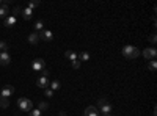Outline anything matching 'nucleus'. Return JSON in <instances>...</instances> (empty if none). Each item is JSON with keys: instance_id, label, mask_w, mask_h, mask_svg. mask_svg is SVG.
Segmentation results:
<instances>
[{"instance_id": "obj_28", "label": "nucleus", "mask_w": 157, "mask_h": 116, "mask_svg": "<svg viewBox=\"0 0 157 116\" xmlns=\"http://www.w3.org/2000/svg\"><path fill=\"white\" fill-rule=\"evenodd\" d=\"M72 68H74V69H78V68H80V61H78V60L72 61Z\"/></svg>"}, {"instance_id": "obj_26", "label": "nucleus", "mask_w": 157, "mask_h": 116, "mask_svg": "<svg viewBox=\"0 0 157 116\" xmlns=\"http://www.w3.org/2000/svg\"><path fill=\"white\" fill-rule=\"evenodd\" d=\"M19 14H21V6H16V8H14V11H13V16L17 17Z\"/></svg>"}, {"instance_id": "obj_31", "label": "nucleus", "mask_w": 157, "mask_h": 116, "mask_svg": "<svg viewBox=\"0 0 157 116\" xmlns=\"http://www.w3.org/2000/svg\"><path fill=\"white\" fill-rule=\"evenodd\" d=\"M102 116H112V114H102Z\"/></svg>"}, {"instance_id": "obj_27", "label": "nucleus", "mask_w": 157, "mask_h": 116, "mask_svg": "<svg viewBox=\"0 0 157 116\" xmlns=\"http://www.w3.org/2000/svg\"><path fill=\"white\" fill-rule=\"evenodd\" d=\"M149 41H151L152 44H155V43H157V36H155V33H152V35L149 36Z\"/></svg>"}, {"instance_id": "obj_7", "label": "nucleus", "mask_w": 157, "mask_h": 116, "mask_svg": "<svg viewBox=\"0 0 157 116\" xmlns=\"http://www.w3.org/2000/svg\"><path fill=\"white\" fill-rule=\"evenodd\" d=\"M38 35H39V39H43V41H46V43H49V41L54 39V33H52L50 30H43V32H39Z\"/></svg>"}, {"instance_id": "obj_20", "label": "nucleus", "mask_w": 157, "mask_h": 116, "mask_svg": "<svg viewBox=\"0 0 157 116\" xmlns=\"http://www.w3.org/2000/svg\"><path fill=\"white\" fill-rule=\"evenodd\" d=\"M148 69L152 71V72L157 69V61H155V60H149V61H148Z\"/></svg>"}, {"instance_id": "obj_3", "label": "nucleus", "mask_w": 157, "mask_h": 116, "mask_svg": "<svg viewBox=\"0 0 157 116\" xmlns=\"http://www.w3.org/2000/svg\"><path fill=\"white\" fill-rule=\"evenodd\" d=\"M17 107L22 111H32L33 110V102L27 97H19L17 99Z\"/></svg>"}, {"instance_id": "obj_22", "label": "nucleus", "mask_w": 157, "mask_h": 116, "mask_svg": "<svg viewBox=\"0 0 157 116\" xmlns=\"http://www.w3.org/2000/svg\"><path fill=\"white\" fill-rule=\"evenodd\" d=\"M36 6H39V2H38V0H33V2H29V5H27V8H30L32 11H33Z\"/></svg>"}, {"instance_id": "obj_11", "label": "nucleus", "mask_w": 157, "mask_h": 116, "mask_svg": "<svg viewBox=\"0 0 157 116\" xmlns=\"http://www.w3.org/2000/svg\"><path fill=\"white\" fill-rule=\"evenodd\" d=\"M11 63V57L8 52H0V64L2 66H8V64Z\"/></svg>"}, {"instance_id": "obj_13", "label": "nucleus", "mask_w": 157, "mask_h": 116, "mask_svg": "<svg viewBox=\"0 0 157 116\" xmlns=\"http://www.w3.org/2000/svg\"><path fill=\"white\" fill-rule=\"evenodd\" d=\"M8 13H10V6H8V0H5L3 2V5L0 6V17H6L8 16Z\"/></svg>"}, {"instance_id": "obj_6", "label": "nucleus", "mask_w": 157, "mask_h": 116, "mask_svg": "<svg viewBox=\"0 0 157 116\" xmlns=\"http://www.w3.org/2000/svg\"><path fill=\"white\" fill-rule=\"evenodd\" d=\"M49 83L50 82H49V77L47 75H39V79L36 80V86L38 88H44L46 89V88H49Z\"/></svg>"}, {"instance_id": "obj_16", "label": "nucleus", "mask_w": 157, "mask_h": 116, "mask_svg": "<svg viewBox=\"0 0 157 116\" xmlns=\"http://www.w3.org/2000/svg\"><path fill=\"white\" fill-rule=\"evenodd\" d=\"M60 88H61L60 80H52V82L49 83V89H52V91H58Z\"/></svg>"}, {"instance_id": "obj_1", "label": "nucleus", "mask_w": 157, "mask_h": 116, "mask_svg": "<svg viewBox=\"0 0 157 116\" xmlns=\"http://www.w3.org/2000/svg\"><path fill=\"white\" fill-rule=\"evenodd\" d=\"M121 54H123V57H126L127 60H134V58H137V57L141 54V50H140L138 47L132 46V44H127V46L123 47Z\"/></svg>"}, {"instance_id": "obj_25", "label": "nucleus", "mask_w": 157, "mask_h": 116, "mask_svg": "<svg viewBox=\"0 0 157 116\" xmlns=\"http://www.w3.org/2000/svg\"><path fill=\"white\" fill-rule=\"evenodd\" d=\"M29 116H43V113L39 111L38 108L36 110H32V111H29Z\"/></svg>"}, {"instance_id": "obj_9", "label": "nucleus", "mask_w": 157, "mask_h": 116, "mask_svg": "<svg viewBox=\"0 0 157 116\" xmlns=\"http://www.w3.org/2000/svg\"><path fill=\"white\" fill-rule=\"evenodd\" d=\"M16 22H17V19H16L14 16H13V14H10V16H6V17H5L3 25H5L6 28H11V27H14V25H16Z\"/></svg>"}, {"instance_id": "obj_15", "label": "nucleus", "mask_w": 157, "mask_h": 116, "mask_svg": "<svg viewBox=\"0 0 157 116\" xmlns=\"http://www.w3.org/2000/svg\"><path fill=\"white\" fill-rule=\"evenodd\" d=\"M27 39H29V43H30V44L36 46V44L39 43V35L33 32V33H30V35H29V38H27Z\"/></svg>"}, {"instance_id": "obj_5", "label": "nucleus", "mask_w": 157, "mask_h": 116, "mask_svg": "<svg viewBox=\"0 0 157 116\" xmlns=\"http://www.w3.org/2000/svg\"><path fill=\"white\" fill-rule=\"evenodd\" d=\"M44 68H46V63H44L43 58H35V60L32 61V69H33L35 72H41Z\"/></svg>"}, {"instance_id": "obj_14", "label": "nucleus", "mask_w": 157, "mask_h": 116, "mask_svg": "<svg viewBox=\"0 0 157 116\" xmlns=\"http://www.w3.org/2000/svg\"><path fill=\"white\" fill-rule=\"evenodd\" d=\"M64 57H66L71 63H72V61H75V60H78V54H77V52H74V50H66Z\"/></svg>"}, {"instance_id": "obj_17", "label": "nucleus", "mask_w": 157, "mask_h": 116, "mask_svg": "<svg viewBox=\"0 0 157 116\" xmlns=\"http://www.w3.org/2000/svg\"><path fill=\"white\" fill-rule=\"evenodd\" d=\"M33 28H35V33H36V32H43V30H44V21L38 19V21L35 22V25H33Z\"/></svg>"}, {"instance_id": "obj_29", "label": "nucleus", "mask_w": 157, "mask_h": 116, "mask_svg": "<svg viewBox=\"0 0 157 116\" xmlns=\"http://www.w3.org/2000/svg\"><path fill=\"white\" fill-rule=\"evenodd\" d=\"M41 75H49V71H47V69L44 68V69L41 71Z\"/></svg>"}, {"instance_id": "obj_23", "label": "nucleus", "mask_w": 157, "mask_h": 116, "mask_svg": "<svg viewBox=\"0 0 157 116\" xmlns=\"http://www.w3.org/2000/svg\"><path fill=\"white\" fill-rule=\"evenodd\" d=\"M8 104H10V102H8L6 97H0V107H2V108H6Z\"/></svg>"}, {"instance_id": "obj_2", "label": "nucleus", "mask_w": 157, "mask_h": 116, "mask_svg": "<svg viewBox=\"0 0 157 116\" xmlns=\"http://www.w3.org/2000/svg\"><path fill=\"white\" fill-rule=\"evenodd\" d=\"M98 108H99V111H101L102 114H110V113H112V104H110L105 97H101V99L98 100Z\"/></svg>"}, {"instance_id": "obj_12", "label": "nucleus", "mask_w": 157, "mask_h": 116, "mask_svg": "<svg viewBox=\"0 0 157 116\" xmlns=\"http://www.w3.org/2000/svg\"><path fill=\"white\" fill-rule=\"evenodd\" d=\"M83 116H99V111H98V108H96V107L90 105V107H86V108H85Z\"/></svg>"}, {"instance_id": "obj_21", "label": "nucleus", "mask_w": 157, "mask_h": 116, "mask_svg": "<svg viewBox=\"0 0 157 116\" xmlns=\"http://www.w3.org/2000/svg\"><path fill=\"white\" fill-rule=\"evenodd\" d=\"M10 47H8V43L5 41H0V52H8Z\"/></svg>"}, {"instance_id": "obj_30", "label": "nucleus", "mask_w": 157, "mask_h": 116, "mask_svg": "<svg viewBox=\"0 0 157 116\" xmlns=\"http://www.w3.org/2000/svg\"><path fill=\"white\" fill-rule=\"evenodd\" d=\"M58 116H68V114H66V111H60V113H58Z\"/></svg>"}, {"instance_id": "obj_10", "label": "nucleus", "mask_w": 157, "mask_h": 116, "mask_svg": "<svg viewBox=\"0 0 157 116\" xmlns=\"http://www.w3.org/2000/svg\"><path fill=\"white\" fill-rule=\"evenodd\" d=\"M21 16H22V19H25V21H30L32 16H33V11H32L30 8H27V6H24V8H21Z\"/></svg>"}, {"instance_id": "obj_4", "label": "nucleus", "mask_w": 157, "mask_h": 116, "mask_svg": "<svg viewBox=\"0 0 157 116\" xmlns=\"http://www.w3.org/2000/svg\"><path fill=\"white\" fill-rule=\"evenodd\" d=\"M140 55H143L146 60H155V57H157V49H155V47H148V49H145V50H141Z\"/></svg>"}, {"instance_id": "obj_18", "label": "nucleus", "mask_w": 157, "mask_h": 116, "mask_svg": "<svg viewBox=\"0 0 157 116\" xmlns=\"http://www.w3.org/2000/svg\"><path fill=\"white\" fill-rule=\"evenodd\" d=\"M88 60H90V54L86 52V50H83V52L78 54V61L80 63H86Z\"/></svg>"}, {"instance_id": "obj_8", "label": "nucleus", "mask_w": 157, "mask_h": 116, "mask_svg": "<svg viewBox=\"0 0 157 116\" xmlns=\"http://www.w3.org/2000/svg\"><path fill=\"white\" fill-rule=\"evenodd\" d=\"M13 93H14V86H11V85H5L3 86V89L0 91V97H10Z\"/></svg>"}, {"instance_id": "obj_32", "label": "nucleus", "mask_w": 157, "mask_h": 116, "mask_svg": "<svg viewBox=\"0 0 157 116\" xmlns=\"http://www.w3.org/2000/svg\"><path fill=\"white\" fill-rule=\"evenodd\" d=\"M0 5H2V2H0Z\"/></svg>"}, {"instance_id": "obj_24", "label": "nucleus", "mask_w": 157, "mask_h": 116, "mask_svg": "<svg viewBox=\"0 0 157 116\" xmlns=\"http://www.w3.org/2000/svg\"><path fill=\"white\" fill-rule=\"evenodd\" d=\"M44 96H46L47 99L54 97V91H52V89H49V88H46V89H44Z\"/></svg>"}, {"instance_id": "obj_19", "label": "nucleus", "mask_w": 157, "mask_h": 116, "mask_svg": "<svg viewBox=\"0 0 157 116\" xmlns=\"http://www.w3.org/2000/svg\"><path fill=\"white\" fill-rule=\"evenodd\" d=\"M47 108H49V104H47V102H44V100H41V102L38 104V110L41 111V113H43V111H46Z\"/></svg>"}, {"instance_id": "obj_33", "label": "nucleus", "mask_w": 157, "mask_h": 116, "mask_svg": "<svg viewBox=\"0 0 157 116\" xmlns=\"http://www.w3.org/2000/svg\"><path fill=\"white\" fill-rule=\"evenodd\" d=\"M14 116H17V114H14Z\"/></svg>"}]
</instances>
